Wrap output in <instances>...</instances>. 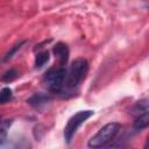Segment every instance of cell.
I'll use <instances>...</instances> for the list:
<instances>
[{
  "mask_svg": "<svg viewBox=\"0 0 149 149\" xmlns=\"http://www.w3.org/2000/svg\"><path fill=\"white\" fill-rule=\"evenodd\" d=\"M121 126L118 122H109L101 127L87 142L88 148L91 149H104L107 147L115 136L120 133Z\"/></svg>",
  "mask_w": 149,
  "mask_h": 149,
  "instance_id": "cell-1",
  "label": "cell"
},
{
  "mask_svg": "<svg viewBox=\"0 0 149 149\" xmlns=\"http://www.w3.org/2000/svg\"><path fill=\"white\" fill-rule=\"evenodd\" d=\"M88 72V62L86 58L79 57L76 58L69 70L66 71V78H65V87L66 90H74L86 77Z\"/></svg>",
  "mask_w": 149,
  "mask_h": 149,
  "instance_id": "cell-2",
  "label": "cell"
},
{
  "mask_svg": "<svg viewBox=\"0 0 149 149\" xmlns=\"http://www.w3.org/2000/svg\"><path fill=\"white\" fill-rule=\"evenodd\" d=\"M65 78H66L65 66L51 68L45 72L43 77L44 87L51 93H61L64 88Z\"/></svg>",
  "mask_w": 149,
  "mask_h": 149,
  "instance_id": "cell-3",
  "label": "cell"
},
{
  "mask_svg": "<svg viewBox=\"0 0 149 149\" xmlns=\"http://www.w3.org/2000/svg\"><path fill=\"white\" fill-rule=\"evenodd\" d=\"M94 114L93 111H90V109H86V111H79L77 112L76 114H73L69 120H68V123L64 128V140L66 143H70L73 135L76 134L77 129L88 119L91 118L92 115Z\"/></svg>",
  "mask_w": 149,
  "mask_h": 149,
  "instance_id": "cell-4",
  "label": "cell"
},
{
  "mask_svg": "<svg viewBox=\"0 0 149 149\" xmlns=\"http://www.w3.org/2000/svg\"><path fill=\"white\" fill-rule=\"evenodd\" d=\"M51 99L52 97L49 93H35L30 98H28L27 102L34 108H42L47 104H49Z\"/></svg>",
  "mask_w": 149,
  "mask_h": 149,
  "instance_id": "cell-5",
  "label": "cell"
},
{
  "mask_svg": "<svg viewBox=\"0 0 149 149\" xmlns=\"http://www.w3.org/2000/svg\"><path fill=\"white\" fill-rule=\"evenodd\" d=\"M52 52L54 55L58 58L59 61V66H65V64L68 63V59H69V48L65 43L63 42H58L56 43V45L52 49Z\"/></svg>",
  "mask_w": 149,
  "mask_h": 149,
  "instance_id": "cell-6",
  "label": "cell"
},
{
  "mask_svg": "<svg viewBox=\"0 0 149 149\" xmlns=\"http://www.w3.org/2000/svg\"><path fill=\"white\" fill-rule=\"evenodd\" d=\"M104 149H129L128 136L127 134H121L120 136H115V139Z\"/></svg>",
  "mask_w": 149,
  "mask_h": 149,
  "instance_id": "cell-7",
  "label": "cell"
},
{
  "mask_svg": "<svg viewBox=\"0 0 149 149\" xmlns=\"http://www.w3.org/2000/svg\"><path fill=\"white\" fill-rule=\"evenodd\" d=\"M148 112H149V108H148V99L144 98V99H141L137 102H135V105L130 108V112L129 113L134 118H137L140 115L147 114Z\"/></svg>",
  "mask_w": 149,
  "mask_h": 149,
  "instance_id": "cell-8",
  "label": "cell"
},
{
  "mask_svg": "<svg viewBox=\"0 0 149 149\" xmlns=\"http://www.w3.org/2000/svg\"><path fill=\"white\" fill-rule=\"evenodd\" d=\"M5 149H29L30 144L24 137H19V139H13V140H7V142L3 144Z\"/></svg>",
  "mask_w": 149,
  "mask_h": 149,
  "instance_id": "cell-9",
  "label": "cell"
},
{
  "mask_svg": "<svg viewBox=\"0 0 149 149\" xmlns=\"http://www.w3.org/2000/svg\"><path fill=\"white\" fill-rule=\"evenodd\" d=\"M148 126H149V113L135 118V121L133 123V128L135 132H141L146 129Z\"/></svg>",
  "mask_w": 149,
  "mask_h": 149,
  "instance_id": "cell-10",
  "label": "cell"
},
{
  "mask_svg": "<svg viewBox=\"0 0 149 149\" xmlns=\"http://www.w3.org/2000/svg\"><path fill=\"white\" fill-rule=\"evenodd\" d=\"M12 125V120H0V146H3L7 142L8 129Z\"/></svg>",
  "mask_w": 149,
  "mask_h": 149,
  "instance_id": "cell-11",
  "label": "cell"
},
{
  "mask_svg": "<svg viewBox=\"0 0 149 149\" xmlns=\"http://www.w3.org/2000/svg\"><path fill=\"white\" fill-rule=\"evenodd\" d=\"M49 59H50L49 51L44 50V51L38 52V54L35 56V63H34L35 69H41V68H43V66L49 62Z\"/></svg>",
  "mask_w": 149,
  "mask_h": 149,
  "instance_id": "cell-12",
  "label": "cell"
},
{
  "mask_svg": "<svg viewBox=\"0 0 149 149\" xmlns=\"http://www.w3.org/2000/svg\"><path fill=\"white\" fill-rule=\"evenodd\" d=\"M24 44H26V41H20L19 43L14 44V45H13V47L9 49V51H8V52H7V54L3 56V58L1 59V62H3V63H5V62L10 61V59H12V58L15 56V54H16L19 50H21V49H22V47H23Z\"/></svg>",
  "mask_w": 149,
  "mask_h": 149,
  "instance_id": "cell-13",
  "label": "cell"
},
{
  "mask_svg": "<svg viewBox=\"0 0 149 149\" xmlns=\"http://www.w3.org/2000/svg\"><path fill=\"white\" fill-rule=\"evenodd\" d=\"M13 97V92L9 87H3L1 91H0V105L2 104H6Z\"/></svg>",
  "mask_w": 149,
  "mask_h": 149,
  "instance_id": "cell-14",
  "label": "cell"
},
{
  "mask_svg": "<svg viewBox=\"0 0 149 149\" xmlns=\"http://www.w3.org/2000/svg\"><path fill=\"white\" fill-rule=\"evenodd\" d=\"M17 76H19V74H17V71L12 68V69L7 70V71L1 76L0 79H1L2 81H7V83H8V81H12V80H14L15 78H17Z\"/></svg>",
  "mask_w": 149,
  "mask_h": 149,
  "instance_id": "cell-15",
  "label": "cell"
}]
</instances>
